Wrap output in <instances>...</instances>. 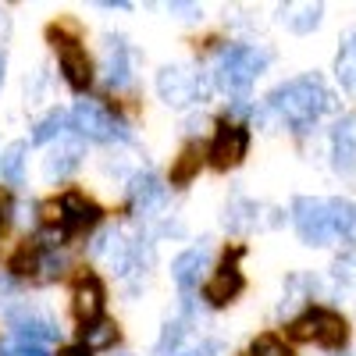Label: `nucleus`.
Returning a JSON list of instances; mask_svg holds the SVG:
<instances>
[{
  "label": "nucleus",
  "mask_w": 356,
  "mask_h": 356,
  "mask_svg": "<svg viewBox=\"0 0 356 356\" xmlns=\"http://www.w3.org/2000/svg\"><path fill=\"white\" fill-rule=\"evenodd\" d=\"M267 107H271L285 125H292L296 132H310V125L324 111H332L335 100L317 75H303V79H292V82L278 86L275 93L267 97Z\"/></svg>",
  "instance_id": "obj_1"
},
{
  "label": "nucleus",
  "mask_w": 356,
  "mask_h": 356,
  "mask_svg": "<svg viewBox=\"0 0 356 356\" xmlns=\"http://www.w3.org/2000/svg\"><path fill=\"white\" fill-rule=\"evenodd\" d=\"M271 54L260 50V47H228L221 57H218V86L225 93H235V97H246V89L257 82V75L267 68Z\"/></svg>",
  "instance_id": "obj_2"
},
{
  "label": "nucleus",
  "mask_w": 356,
  "mask_h": 356,
  "mask_svg": "<svg viewBox=\"0 0 356 356\" xmlns=\"http://www.w3.org/2000/svg\"><path fill=\"white\" fill-rule=\"evenodd\" d=\"M72 122H75V132L86 136V139H129V129L122 118H114L100 100H79L75 111H72Z\"/></svg>",
  "instance_id": "obj_3"
},
{
  "label": "nucleus",
  "mask_w": 356,
  "mask_h": 356,
  "mask_svg": "<svg viewBox=\"0 0 356 356\" xmlns=\"http://www.w3.org/2000/svg\"><path fill=\"white\" fill-rule=\"evenodd\" d=\"M292 221L296 232L307 246H324L332 239V218H328V200H314V196H300L292 203Z\"/></svg>",
  "instance_id": "obj_4"
},
{
  "label": "nucleus",
  "mask_w": 356,
  "mask_h": 356,
  "mask_svg": "<svg viewBox=\"0 0 356 356\" xmlns=\"http://www.w3.org/2000/svg\"><path fill=\"white\" fill-rule=\"evenodd\" d=\"M157 93L171 107H186L193 100H207V82L200 75H193L189 68L168 65V68L157 72Z\"/></svg>",
  "instance_id": "obj_5"
},
{
  "label": "nucleus",
  "mask_w": 356,
  "mask_h": 356,
  "mask_svg": "<svg viewBox=\"0 0 356 356\" xmlns=\"http://www.w3.org/2000/svg\"><path fill=\"white\" fill-rule=\"evenodd\" d=\"M164 182H161V175L157 171H139L132 178V186H129V203H132V214L139 218H150L154 211H161V203H164Z\"/></svg>",
  "instance_id": "obj_6"
},
{
  "label": "nucleus",
  "mask_w": 356,
  "mask_h": 356,
  "mask_svg": "<svg viewBox=\"0 0 356 356\" xmlns=\"http://www.w3.org/2000/svg\"><path fill=\"white\" fill-rule=\"evenodd\" d=\"M250 150V132L243 125H221L218 136H214V146H211V161L218 168H235Z\"/></svg>",
  "instance_id": "obj_7"
},
{
  "label": "nucleus",
  "mask_w": 356,
  "mask_h": 356,
  "mask_svg": "<svg viewBox=\"0 0 356 356\" xmlns=\"http://www.w3.org/2000/svg\"><path fill=\"white\" fill-rule=\"evenodd\" d=\"M211 267V246H196V250H186L178 253L175 264H171V278L182 292H193L203 278V271Z\"/></svg>",
  "instance_id": "obj_8"
},
{
  "label": "nucleus",
  "mask_w": 356,
  "mask_h": 356,
  "mask_svg": "<svg viewBox=\"0 0 356 356\" xmlns=\"http://www.w3.org/2000/svg\"><path fill=\"white\" fill-rule=\"evenodd\" d=\"M104 79L111 89H122L132 79V61H129V47L122 36H107L104 40Z\"/></svg>",
  "instance_id": "obj_9"
},
{
  "label": "nucleus",
  "mask_w": 356,
  "mask_h": 356,
  "mask_svg": "<svg viewBox=\"0 0 356 356\" xmlns=\"http://www.w3.org/2000/svg\"><path fill=\"white\" fill-rule=\"evenodd\" d=\"M11 328L18 332L22 342H36V346L61 335V328L50 317H43L40 310H11Z\"/></svg>",
  "instance_id": "obj_10"
},
{
  "label": "nucleus",
  "mask_w": 356,
  "mask_h": 356,
  "mask_svg": "<svg viewBox=\"0 0 356 356\" xmlns=\"http://www.w3.org/2000/svg\"><path fill=\"white\" fill-rule=\"evenodd\" d=\"M239 289H243V275H239V267L225 260L221 271H214V278L207 282L203 300L211 303V307H225L228 300H235V296H239Z\"/></svg>",
  "instance_id": "obj_11"
},
{
  "label": "nucleus",
  "mask_w": 356,
  "mask_h": 356,
  "mask_svg": "<svg viewBox=\"0 0 356 356\" xmlns=\"http://www.w3.org/2000/svg\"><path fill=\"white\" fill-rule=\"evenodd\" d=\"M332 157L339 171H356V118H342L332 132Z\"/></svg>",
  "instance_id": "obj_12"
},
{
  "label": "nucleus",
  "mask_w": 356,
  "mask_h": 356,
  "mask_svg": "<svg viewBox=\"0 0 356 356\" xmlns=\"http://www.w3.org/2000/svg\"><path fill=\"white\" fill-rule=\"evenodd\" d=\"M61 72L75 89H86L89 79H93V65H89L86 50L75 40H61Z\"/></svg>",
  "instance_id": "obj_13"
},
{
  "label": "nucleus",
  "mask_w": 356,
  "mask_h": 356,
  "mask_svg": "<svg viewBox=\"0 0 356 356\" xmlns=\"http://www.w3.org/2000/svg\"><path fill=\"white\" fill-rule=\"evenodd\" d=\"M79 161H82V143L79 139H65V143H57L54 150L47 154L43 171H47V178H65V175H72L79 168Z\"/></svg>",
  "instance_id": "obj_14"
},
{
  "label": "nucleus",
  "mask_w": 356,
  "mask_h": 356,
  "mask_svg": "<svg viewBox=\"0 0 356 356\" xmlns=\"http://www.w3.org/2000/svg\"><path fill=\"white\" fill-rule=\"evenodd\" d=\"M97 218H100L97 203L82 200L79 193H68V196L61 200V225H65L68 232H75V228H86V225H97Z\"/></svg>",
  "instance_id": "obj_15"
},
{
  "label": "nucleus",
  "mask_w": 356,
  "mask_h": 356,
  "mask_svg": "<svg viewBox=\"0 0 356 356\" xmlns=\"http://www.w3.org/2000/svg\"><path fill=\"white\" fill-rule=\"evenodd\" d=\"M100 310H104V289H100V282L97 278L79 282V289H75V314L86 324H93V321H100Z\"/></svg>",
  "instance_id": "obj_16"
},
{
  "label": "nucleus",
  "mask_w": 356,
  "mask_h": 356,
  "mask_svg": "<svg viewBox=\"0 0 356 356\" xmlns=\"http://www.w3.org/2000/svg\"><path fill=\"white\" fill-rule=\"evenodd\" d=\"M253 225H257V203L235 196V200L228 203V211H225V228L235 232V235H246Z\"/></svg>",
  "instance_id": "obj_17"
},
{
  "label": "nucleus",
  "mask_w": 356,
  "mask_h": 356,
  "mask_svg": "<svg viewBox=\"0 0 356 356\" xmlns=\"http://www.w3.org/2000/svg\"><path fill=\"white\" fill-rule=\"evenodd\" d=\"M278 15H282V22L292 29V33H310V29L321 22L324 11H321V4H285Z\"/></svg>",
  "instance_id": "obj_18"
},
{
  "label": "nucleus",
  "mask_w": 356,
  "mask_h": 356,
  "mask_svg": "<svg viewBox=\"0 0 356 356\" xmlns=\"http://www.w3.org/2000/svg\"><path fill=\"white\" fill-rule=\"evenodd\" d=\"M25 154H29V146H25L22 139L8 143L4 150H0V178H4V182H11V186H18V182H22Z\"/></svg>",
  "instance_id": "obj_19"
},
{
  "label": "nucleus",
  "mask_w": 356,
  "mask_h": 356,
  "mask_svg": "<svg viewBox=\"0 0 356 356\" xmlns=\"http://www.w3.org/2000/svg\"><path fill=\"white\" fill-rule=\"evenodd\" d=\"M335 75H339V82H342L346 93H353V97H356V33H349V36H346V43H342V50H339Z\"/></svg>",
  "instance_id": "obj_20"
},
{
  "label": "nucleus",
  "mask_w": 356,
  "mask_h": 356,
  "mask_svg": "<svg viewBox=\"0 0 356 356\" xmlns=\"http://www.w3.org/2000/svg\"><path fill=\"white\" fill-rule=\"evenodd\" d=\"M328 218H332V235H339V239H353V232H356V203L328 200Z\"/></svg>",
  "instance_id": "obj_21"
},
{
  "label": "nucleus",
  "mask_w": 356,
  "mask_h": 356,
  "mask_svg": "<svg viewBox=\"0 0 356 356\" xmlns=\"http://www.w3.org/2000/svg\"><path fill=\"white\" fill-rule=\"evenodd\" d=\"M317 342L321 346H342L346 342V321L332 310H317Z\"/></svg>",
  "instance_id": "obj_22"
},
{
  "label": "nucleus",
  "mask_w": 356,
  "mask_h": 356,
  "mask_svg": "<svg viewBox=\"0 0 356 356\" xmlns=\"http://www.w3.org/2000/svg\"><path fill=\"white\" fill-rule=\"evenodd\" d=\"M114 339H118L114 321H93V324L86 328V335H82V349H86V353L107 349V346H114Z\"/></svg>",
  "instance_id": "obj_23"
},
{
  "label": "nucleus",
  "mask_w": 356,
  "mask_h": 356,
  "mask_svg": "<svg viewBox=\"0 0 356 356\" xmlns=\"http://www.w3.org/2000/svg\"><path fill=\"white\" fill-rule=\"evenodd\" d=\"M68 132V114L65 111H50L43 122L36 125V132H33V143H50V139H61Z\"/></svg>",
  "instance_id": "obj_24"
},
{
  "label": "nucleus",
  "mask_w": 356,
  "mask_h": 356,
  "mask_svg": "<svg viewBox=\"0 0 356 356\" xmlns=\"http://www.w3.org/2000/svg\"><path fill=\"white\" fill-rule=\"evenodd\" d=\"M196 171H200V154L189 146V150H182L178 164L171 168V182H175V186H182V182H189V178H193Z\"/></svg>",
  "instance_id": "obj_25"
},
{
  "label": "nucleus",
  "mask_w": 356,
  "mask_h": 356,
  "mask_svg": "<svg viewBox=\"0 0 356 356\" xmlns=\"http://www.w3.org/2000/svg\"><path fill=\"white\" fill-rule=\"evenodd\" d=\"M186 332H189V328H186L182 321H168V324H164V335H161V342H157V349L168 353V349H175V346H182Z\"/></svg>",
  "instance_id": "obj_26"
},
{
  "label": "nucleus",
  "mask_w": 356,
  "mask_h": 356,
  "mask_svg": "<svg viewBox=\"0 0 356 356\" xmlns=\"http://www.w3.org/2000/svg\"><path fill=\"white\" fill-rule=\"evenodd\" d=\"M253 356H292V353L285 349V342H278V339H271V335H264V339L253 342Z\"/></svg>",
  "instance_id": "obj_27"
},
{
  "label": "nucleus",
  "mask_w": 356,
  "mask_h": 356,
  "mask_svg": "<svg viewBox=\"0 0 356 356\" xmlns=\"http://www.w3.org/2000/svg\"><path fill=\"white\" fill-rule=\"evenodd\" d=\"M178 356H225V346L221 342H200L189 353H178Z\"/></svg>",
  "instance_id": "obj_28"
},
{
  "label": "nucleus",
  "mask_w": 356,
  "mask_h": 356,
  "mask_svg": "<svg viewBox=\"0 0 356 356\" xmlns=\"http://www.w3.org/2000/svg\"><path fill=\"white\" fill-rule=\"evenodd\" d=\"M11 356H50L43 346H36V342H18L15 349H8Z\"/></svg>",
  "instance_id": "obj_29"
},
{
  "label": "nucleus",
  "mask_w": 356,
  "mask_h": 356,
  "mask_svg": "<svg viewBox=\"0 0 356 356\" xmlns=\"http://www.w3.org/2000/svg\"><path fill=\"white\" fill-rule=\"evenodd\" d=\"M168 11H178V15H186V18L200 15V8H196V4H168Z\"/></svg>",
  "instance_id": "obj_30"
},
{
  "label": "nucleus",
  "mask_w": 356,
  "mask_h": 356,
  "mask_svg": "<svg viewBox=\"0 0 356 356\" xmlns=\"http://www.w3.org/2000/svg\"><path fill=\"white\" fill-rule=\"evenodd\" d=\"M57 356H89L82 346H68V349H61V353H57Z\"/></svg>",
  "instance_id": "obj_31"
},
{
  "label": "nucleus",
  "mask_w": 356,
  "mask_h": 356,
  "mask_svg": "<svg viewBox=\"0 0 356 356\" xmlns=\"http://www.w3.org/2000/svg\"><path fill=\"white\" fill-rule=\"evenodd\" d=\"M4 68H8V57L0 54V82H4Z\"/></svg>",
  "instance_id": "obj_32"
}]
</instances>
